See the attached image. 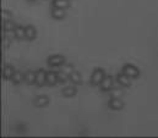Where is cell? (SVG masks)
I'll use <instances>...</instances> for the list:
<instances>
[{
	"label": "cell",
	"instance_id": "5b68a950",
	"mask_svg": "<svg viewBox=\"0 0 158 138\" xmlns=\"http://www.w3.org/2000/svg\"><path fill=\"white\" fill-rule=\"evenodd\" d=\"M45 83H47V72L44 70L40 69L36 72V84L42 87Z\"/></svg>",
	"mask_w": 158,
	"mask_h": 138
},
{
	"label": "cell",
	"instance_id": "7a4b0ae2",
	"mask_svg": "<svg viewBox=\"0 0 158 138\" xmlns=\"http://www.w3.org/2000/svg\"><path fill=\"white\" fill-rule=\"evenodd\" d=\"M48 65L50 67H59V66H63L65 64V58L63 55H59V54H55V55H52L48 58Z\"/></svg>",
	"mask_w": 158,
	"mask_h": 138
},
{
	"label": "cell",
	"instance_id": "7402d4cb",
	"mask_svg": "<svg viewBox=\"0 0 158 138\" xmlns=\"http://www.w3.org/2000/svg\"><path fill=\"white\" fill-rule=\"evenodd\" d=\"M1 17H2L4 21H7V20H11L12 14H11L9 10H2V12H1Z\"/></svg>",
	"mask_w": 158,
	"mask_h": 138
},
{
	"label": "cell",
	"instance_id": "6da1fadb",
	"mask_svg": "<svg viewBox=\"0 0 158 138\" xmlns=\"http://www.w3.org/2000/svg\"><path fill=\"white\" fill-rule=\"evenodd\" d=\"M106 77V72L103 69H96L92 72V76H91V83L93 86H99L102 83V81Z\"/></svg>",
	"mask_w": 158,
	"mask_h": 138
},
{
	"label": "cell",
	"instance_id": "e0dca14e",
	"mask_svg": "<svg viewBox=\"0 0 158 138\" xmlns=\"http://www.w3.org/2000/svg\"><path fill=\"white\" fill-rule=\"evenodd\" d=\"M15 33H16V38H17V39H23V38H26V27L16 26Z\"/></svg>",
	"mask_w": 158,
	"mask_h": 138
},
{
	"label": "cell",
	"instance_id": "9a60e30c",
	"mask_svg": "<svg viewBox=\"0 0 158 138\" xmlns=\"http://www.w3.org/2000/svg\"><path fill=\"white\" fill-rule=\"evenodd\" d=\"M77 93V91H76V88H75V86H68V87H65L64 89H63V95L64 97H74L75 94Z\"/></svg>",
	"mask_w": 158,
	"mask_h": 138
},
{
	"label": "cell",
	"instance_id": "9c48e42d",
	"mask_svg": "<svg viewBox=\"0 0 158 138\" xmlns=\"http://www.w3.org/2000/svg\"><path fill=\"white\" fill-rule=\"evenodd\" d=\"M66 15L65 9H59V7H53L52 10V17H54L55 20H61L64 18Z\"/></svg>",
	"mask_w": 158,
	"mask_h": 138
},
{
	"label": "cell",
	"instance_id": "4fadbf2b",
	"mask_svg": "<svg viewBox=\"0 0 158 138\" xmlns=\"http://www.w3.org/2000/svg\"><path fill=\"white\" fill-rule=\"evenodd\" d=\"M52 6L59 7V9H68L70 6V2H69V0H53Z\"/></svg>",
	"mask_w": 158,
	"mask_h": 138
},
{
	"label": "cell",
	"instance_id": "603a6c76",
	"mask_svg": "<svg viewBox=\"0 0 158 138\" xmlns=\"http://www.w3.org/2000/svg\"><path fill=\"white\" fill-rule=\"evenodd\" d=\"M61 71H64L65 73H68V75H70L71 72H74V69H73V66L71 65H63L61 66Z\"/></svg>",
	"mask_w": 158,
	"mask_h": 138
},
{
	"label": "cell",
	"instance_id": "8992f818",
	"mask_svg": "<svg viewBox=\"0 0 158 138\" xmlns=\"http://www.w3.org/2000/svg\"><path fill=\"white\" fill-rule=\"evenodd\" d=\"M108 106L112 109V110H121L124 108V103L120 98H112L109 102H108Z\"/></svg>",
	"mask_w": 158,
	"mask_h": 138
},
{
	"label": "cell",
	"instance_id": "44dd1931",
	"mask_svg": "<svg viewBox=\"0 0 158 138\" xmlns=\"http://www.w3.org/2000/svg\"><path fill=\"white\" fill-rule=\"evenodd\" d=\"M58 78H59V83H65L66 81H70V77L68 73H65L64 71H60L58 73Z\"/></svg>",
	"mask_w": 158,
	"mask_h": 138
},
{
	"label": "cell",
	"instance_id": "ffe728a7",
	"mask_svg": "<svg viewBox=\"0 0 158 138\" xmlns=\"http://www.w3.org/2000/svg\"><path fill=\"white\" fill-rule=\"evenodd\" d=\"M109 93H110V97L112 98H121L124 92H123L121 88H112Z\"/></svg>",
	"mask_w": 158,
	"mask_h": 138
},
{
	"label": "cell",
	"instance_id": "8fae6325",
	"mask_svg": "<svg viewBox=\"0 0 158 138\" xmlns=\"http://www.w3.org/2000/svg\"><path fill=\"white\" fill-rule=\"evenodd\" d=\"M35 104L36 106H40V108H44L49 104V98L47 95H38L35 100Z\"/></svg>",
	"mask_w": 158,
	"mask_h": 138
},
{
	"label": "cell",
	"instance_id": "d4e9b609",
	"mask_svg": "<svg viewBox=\"0 0 158 138\" xmlns=\"http://www.w3.org/2000/svg\"><path fill=\"white\" fill-rule=\"evenodd\" d=\"M2 40H4V47H5V48H9V45H10V42H11V39L4 35V39H2Z\"/></svg>",
	"mask_w": 158,
	"mask_h": 138
},
{
	"label": "cell",
	"instance_id": "ba28073f",
	"mask_svg": "<svg viewBox=\"0 0 158 138\" xmlns=\"http://www.w3.org/2000/svg\"><path fill=\"white\" fill-rule=\"evenodd\" d=\"M59 82V78H58V73L54 72V71H49L47 72V83L50 84V86H54Z\"/></svg>",
	"mask_w": 158,
	"mask_h": 138
},
{
	"label": "cell",
	"instance_id": "ac0fdd59",
	"mask_svg": "<svg viewBox=\"0 0 158 138\" xmlns=\"http://www.w3.org/2000/svg\"><path fill=\"white\" fill-rule=\"evenodd\" d=\"M22 79H23L22 73L19 72V71H15V73H14V76H12V78H11L12 83H14V84H19V83H21Z\"/></svg>",
	"mask_w": 158,
	"mask_h": 138
},
{
	"label": "cell",
	"instance_id": "52a82bcc",
	"mask_svg": "<svg viewBox=\"0 0 158 138\" xmlns=\"http://www.w3.org/2000/svg\"><path fill=\"white\" fill-rule=\"evenodd\" d=\"M117 79H118L119 84H120V86H123V87H129V86L131 84V78H130L127 75H125L124 72L118 73Z\"/></svg>",
	"mask_w": 158,
	"mask_h": 138
},
{
	"label": "cell",
	"instance_id": "3957f363",
	"mask_svg": "<svg viewBox=\"0 0 158 138\" xmlns=\"http://www.w3.org/2000/svg\"><path fill=\"white\" fill-rule=\"evenodd\" d=\"M123 72H124L125 75H127L130 78H137V77L140 76V70L137 69L135 65H131V64L124 65Z\"/></svg>",
	"mask_w": 158,
	"mask_h": 138
},
{
	"label": "cell",
	"instance_id": "7c38bea8",
	"mask_svg": "<svg viewBox=\"0 0 158 138\" xmlns=\"http://www.w3.org/2000/svg\"><path fill=\"white\" fill-rule=\"evenodd\" d=\"M14 73H15V70H14L12 66H10V65H6L4 67V70H2V77L5 79H11L12 76H14Z\"/></svg>",
	"mask_w": 158,
	"mask_h": 138
},
{
	"label": "cell",
	"instance_id": "30bf717a",
	"mask_svg": "<svg viewBox=\"0 0 158 138\" xmlns=\"http://www.w3.org/2000/svg\"><path fill=\"white\" fill-rule=\"evenodd\" d=\"M23 79L27 84H35L36 83V72L33 71H27L23 75Z\"/></svg>",
	"mask_w": 158,
	"mask_h": 138
},
{
	"label": "cell",
	"instance_id": "cb8c5ba5",
	"mask_svg": "<svg viewBox=\"0 0 158 138\" xmlns=\"http://www.w3.org/2000/svg\"><path fill=\"white\" fill-rule=\"evenodd\" d=\"M4 33H5V37H7V38H10V39H12V38H16V33H15V30L14 31H4Z\"/></svg>",
	"mask_w": 158,
	"mask_h": 138
},
{
	"label": "cell",
	"instance_id": "2e32d148",
	"mask_svg": "<svg viewBox=\"0 0 158 138\" xmlns=\"http://www.w3.org/2000/svg\"><path fill=\"white\" fill-rule=\"evenodd\" d=\"M36 35H37V31L33 26H27L26 27V38L28 40H33L36 38Z\"/></svg>",
	"mask_w": 158,
	"mask_h": 138
},
{
	"label": "cell",
	"instance_id": "d6986e66",
	"mask_svg": "<svg viewBox=\"0 0 158 138\" xmlns=\"http://www.w3.org/2000/svg\"><path fill=\"white\" fill-rule=\"evenodd\" d=\"M2 27H4V31H14L16 28V25L11 20H7V21H4Z\"/></svg>",
	"mask_w": 158,
	"mask_h": 138
},
{
	"label": "cell",
	"instance_id": "5bb4252c",
	"mask_svg": "<svg viewBox=\"0 0 158 138\" xmlns=\"http://www.w3.org/2000/svg\"><path fill=\"white\" fill-rule=\"evenodd\" d=\"M69 77H70V81H71V83L73 84H75V86H79L82 83V78H81V75H80L79 72H71L70 75H69Z\"/></svg>",
	"mask_w": 158,
	"mask_h": 138
},
{
	"label": "cell",
	"instance_id": "277c9868",
	"mask_svg": "<svg viewBox=\"0 0 158 138\" xmlns=\"http://www.w3.org/2000/svg\"><path fill=\"white\" fill-rule=\"evenodd\" d=\"M101 91L103 92H110V89L113 88V77L112 76H106L104 79L102 81V83L99 84Z\"/></svg>",
	"mask_w": 158,
	"mask_h": 138
}]
</instances>
